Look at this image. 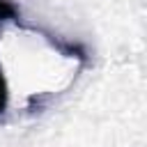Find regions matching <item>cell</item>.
<instances>
[{
  "label": "cell",
  "mask_w": 147,
  "mask_h": 147,
  "mask_svg": "<svg viewBox=\"0 0 147 147\" xmlns=\"http://www.w3.org/2000/svg\"><path fill=\"white\" fill-rule=\"evenodd\" d=\"M21 21V9L11 0H0V25L2 23H18Z\"/></svg>",
  "instance_id": "1"
},
{
  "label": "cell",
  "mask_w": 147,
  "mask_h": 147,
  "mask_svg": "<svg viewBox=\"0 0 147 147\" xmlns=\"http://www.w3.org/2000/svg\"><path fill=\"white\" fill-rule=\"evenodd\" d=\"M7 80H5V76H2V69H0V113H5V108H7Z\"/></svg>",
  "instance_id": "2"
}]
</instances>
